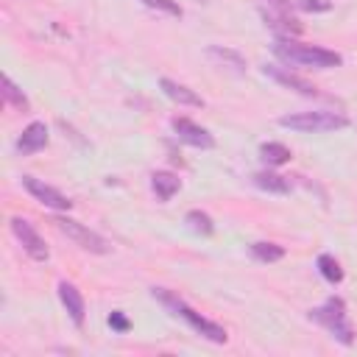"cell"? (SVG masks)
Instances as JSON below:
<instances>
[{"label":"cell","mask_w":357,"mask_h":357,"mask_svg":"<svg viewBox=\"0 0 357 357\" xmlns=\"http://www.w3.org/2000/svg\"><path fill=\"white\" fill-rule=\"evenodd\" d=\"M151 293H153V298H156L162 307H167V310H170V315H176V318H181V321H187V324H190V329H192L195 335H201L204 340H209V343H226V340H229V335H226V329H223L220 324H215V321L204 318L201 312H195V310H192L181 296H176L173 290L153 287Z\"/></svg>","instance_id":"6da1fadb"},{"label":"cell","mask_w":357,"mask_h":357,"mask_svg":"<svg viewBox=\"0 0 357 357\" xmlns=\"http://www.w3.org/2000/svg\"><path fill=\"white\" fill-rule=\"evenodd\" d=\"M273 53H276V59H282L284 64H293V67L329 70V67L343 64L340 53H335L329 47H321V45H304V42H296V39H276Z\"/></svg>","instance_id":"7a4b0ae2"},{"label":"cell","mask_w":357,"mask_h":357,"mask_svg":"<svg viewBox=\"0 0 357 357\" xmlns=\"http://www.w3.org/2000/svg\"><path fill=\"white\" fill-rule=\"evenodd\" d=\"M279 126H282V128H290V131H298V134H329V131L349 128V117L340 114V112L318 109V112L282 114V117H279Z\"/></svg>","instance_id":"3957f363"},{"label":"cell","mask_w":357,"mask_h":357,"mask_svg":"<svg viewBox=\"0 0 357 357\" xmlns=\"http://www.w3.org/2000/svg\"><path fill=\"white\" fill-rule=\"evenodd\" d=\"M310 318H312L315 324H321L337 343H343V346H351V343H354V326L349 324L346 301H343V298H337V296L326 298L321 307H312V310H310Z\"/></svg>","instance_id":"277c9868"},{"label":"cell","mask_w":357,"mask_h":357,"mask_svg":"<svg viewBox=\"0 0 357 357\" xmlns=\"http://www.w3.org/2000/svg\"><path fill=\"white\" fill-rule=\"evenodd\" d=\"M53 223H56V229H59L61 234H67V240H73V243L81 245L84 251H89V254H109V243H106L98 231L86 229L84 223H78V220H73V218H64V215H56Z\"/></svg>","instance_id":"5b68a950"},{"label":"cell","mask_w":357,"mask_h":357,"mask_svg":"<svg viewBox=\"0 0 357 357\" xmlns=\"http://www.w3.org/2000/svg\"><path fill=\"white\" fill-rule=\"evenodd\" d=\"M8 226H11V234L20 240V245H22V251L31 257V259H36V262H47V257H50V251H47V245H45V240L39 237V231L25 220V218H20V215H14L11 220H8Z\"/></svg>","instance_id":"8992f818"},{"label":"cell","mask_w":357,"mask_h":357,"mask_svg":"<svg viewBox=\"0 0 357 357\" xmlns=\"http://www.w3.org/2000/svg\"><path fill=\"white\" fill-rule=\"evenodd\" d=\"M22 187L39 201V204H45L47 209H56V212H67L70 206H73V201L64 195V192H59L56 187H50V184H45V181H39V178H33V176H22Z\"/></svg>","instance_id":"52a82bcc"},{"label":"cell","mask_w":357,"mask_h":357,"mask_svg":"<svg viewBox=\"0 0 357 357\" xmlns=\"http://www.w3.org/2000/svg\"><path fill=\"white\" fill-rule=\"evenodd\" d=\"M173 131H176V137L181 139V142H187V145H192V148H204V151H209V148H215V137L204 128V126H198V123H192V120H187V117H173Z\"/></svg>","instance_id":"ba28073f"},{"label":"cell","mask_w":357,"mask_h":357,"mask_svg":"<svg viewBox=\"0 0 357 357\" xmlns=\"http://www.w3.org/2000/svg\"><path fill=\"white\" fill-rule=\"evenodd\" d=\"M59 301H61V307L67 310L70 321L81 329L84 321H86V301H84L81 290H78L73 282H59Z\"/></svg>","instance_id":"9c48e42d"},{"label":"cell","mask_w":357,"mask_h":357,"mask_svg":"<svg viewBox=\"0 0 357 357\" xmlns=\"http://www.w3.org/2000/svg\"><path fill=\"white\" fill-rule=\"evenodd\" d=\"M262 73H265L268 78H273L276 84H282V86H287V89H293V92H298V95H304V98H318V89H315L310 81H304V78L293 75L287 67L265 64V67H262Z\"/></svg>","instance_id":"30bf717a"},{"label":"cell","mask_w":357,"mask_h":357,"mask_svg":"<svg viewBox=\"0 0 357 357\" xmlns=\"http://www.w3.org/2000/svg\"><path fill=\"white\" fill-rule=\"evenodd\" d=\"M47 145V126L45 123H39V120H33V123H28L25 128H22V134L17 137V153L20 156H31V153H36V151H42Z\"/></svg>","instance_id":"8fae6325"},{"label":"cell","mask_w":357,"mask_h":357,"mask_svg":"<svg viewBox=\"0 0 357 357\" xmlns=\"http://www.w3.org/2000/svg\"><path fill=\"white\" fill-rule=\"evenodd\" d=\"M262 20H265V25L276 33V39H293V36H298V33H301V22H298V20H293L287 11L268 8V11H262Z\"/></svg>","instance_id":"7c38bea8"},{"label":"cell","mask_w":357,"mask_h":357,"mask_svg":"<svg viewBox=\"0 0 357 357\" xmlns=\"http://www.w3.org/2000/svg\"><path fill=\"white\" fill-rule=\"evenodd\" d=\"M159 89H162L173 103H178V106H204V98H201V95H195L190 86H184V84H178V81H173V78H162V81H159Z\"/></svg>","instance_id":"4fadbf2b"},{"label":"cell","mask_w":357,"mask_h":357,"mask_svg":"<svg viewBox=\"0 0 357 357\" xmlns=\"http://www.w3.org/2000/svg\"><path fill=\"white\" fill-rule=\"evenodd\" d=\"M151 190H153L156 198L165 204V201H170V198L181 190V181H178V176L170 173V170H156V173L151 176Z\"/></svg>","instance_id":"5bb4252c"},{"label":"cell","mask_w":357,"mask_h":357,"mask_svg":"<svg viewBox=\"0 0 357 357\" xmlns=\"http://www.w3.org/2000/svg\"><path fill=\"white\" fill-rule=\"evenodd\" d=\"M254 184L265 192H273V195H287L293 187H290V178L287 176H279V173H271V170H259L254 173Z\"/></svg>","instance_id":"9a60e30c"},{"label":"cell","mask_w":357,"mask_h":357,"mask_svg":"<svg viewBox=\"0 0 357 357\" xmlns=\"http://www.w3.org/2000/svg\"><path fill=\"white\" fill-rule=\"evenodd\" d=\"M290 148L287 145H282V142H265L262 148H259V159L268 165V167H279V165H287L290 162Z\"/></svg>","instance_id":"2e32d148"},{"label":"cell","mask_w":357,"mask_h":357,"mask_svg":"<svg viewBox=\"0 0 357 357\" xmlns=\"http://www.w3.org/2000/svg\"><path fill=\"white\" fill-rule=\"evenodd\" d=\"M184 223H187V229L190 231H195V234H212L215 231V223H212V218L206 215V212H201V209H190L187 215H184Z\"/></svg>","instance_id":"e0dca14e"},{"label":"cell","mask_w":357,"mask_h":357,"mask_svg":"<svg viewBox=\"0 0 357 357\" xmlns=\"http://www.w3.org/2000/svg\"><path fill=\"white\" fill-rule=\"evenodd\" d=\"M251 257H254L257 262H279V259L284 257V248L276 245V243L259 240V243H251Z\"/></svg>","instance_id":"ac0fdd59"},{"label":"cell","mask_w":357,"mask_h":357,"mask_svg":"<svg viewBox=\"0 0 357 357\" xmlns=\"http://www.w3.org/2000/svg\"><path fill=\"white\" fill-rule=\"evenodd\" d=\"M318 273L329 282V284H337V282H343V268H340V262L332 257V254H321L318 257Z\"/></svg>","instance_id":"d6986e66"},{"label":"cell","mask_w":357,"mask_h":357,"mask_svg":"<svg viewBox=\"0 0 357 357\" xmlns=\"http://www.w3.org/2000/svg\"><path fill=\"white\" fill-rule=\"evenodd\" d=\"M3 98H6L8 106H14V109H20V112L28 109V98H25V92H22L8 75H3Z\"/></svg>","instance_id":"ffe728a7"},{"label":"cell","mask_w":357,"mask_h":357,"mask_svg":"<svg viewBox=\"0 0 357 357\" xmlns=\"http://www.w3.org/2000/svg\"><path fill=\"white\" fill-rule=\"evenodd\" d=\"M209 56H212V59H218V61H223V64H229V67H234L237 73H245V59H243L237 50H229V47H218V45H212V47H209Z\"/></svg>","instance_id":"44dd1931"},{"label":"cell","mask_w":357,"mask_h":357,"mask_svg":"<svg viewBox=\"0 0 357 357\" xmlns=\"http://www.w3.org/2000/svg\"><path fill=\"white\" fill-rule=\"evenodd\" d=\"M148 8H156V11H167L173 17H181V6L173 3V0H142Z\"/></svg>","instance_id":"7402d4cb"},{"label":"cell","mask_w":357,"mask_h":357,"mask_svg":"<svg viewBox=\"0 0 357 357\" xmlns=\"http://www.w3.org/2000/svg\"><path fill=\"white\" fill-rule=\"evenodd\" d=\"M293 6H298L304 11H329L332 8L329 0H293Z\"/></svg>","instance_id":"603a6c76"},{"label":"cell","mask_w":357,"mask_h":357,"mask_svg":"<svg viewBox=\"0 0 357 357\" xmlns=\"http://www.w3.org/2000/svg\"><path fill=\"white\" fill-rule=\"evenodd\" d=\"M109 326H112L114 332H128V329H131V321H128L120 310H114V312L109 315Z\"/></svg>","instance_id":"cb8c5ba5"},{"label":"cell","mask_w":357,"mask_h":357,"mask_svg":"<svg viewBox=\"0 0 357 357\" xmlns=\"http://www.w3.org/2000/svg\"><path fill=\"white\" fill-rule=\"evenodd\" d=\"M271 8H276V11H287L290 14V6H293V0H265Z\"/></svg>","instance_id":"d4e9b609"}]
</instances>
